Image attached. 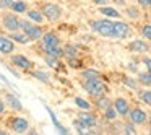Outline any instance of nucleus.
I'll use <instances>...</instances> for the list:
<instances>
[{
	"label": "nucleus",
	"mask_w": 151,
	"mask_h": 135,
	"mask_svg": "<svg viewBox=\"0 0 151 135\" xmlns=\"http://www.w3.org/2000/svg\"><path fill=\"white\" fill-rule=\"evenodd\" d=\"M114 108H115V111H117L120 116L128 114V111H130L128 101H127V99H124V98H117V99H115V101H114Z\"/></svg>",
	"instance_id": "nucleus-12"
},
{
	"label": "nucleus",
	"mask_w": 151,
	"mask_h": 135,
	"mask_svg": "<svg viewBox=\"0 0 151 135\" xmlns=\"http://www.w3.org/2000/svg\"><path fill=\"white\" fill-rule=\"evenodd\" d=\"M93 2H94L96 5H104L106 2H107V0H93Z\"/></svg>",
	"instance_id": "nucleus-39"
},
{
	"label": "nucleus",
	"mask_w": 151,
	"mask_h": 135,
	"mask_svg": "<svg viewBox=\"0 0 151 135\" xmlns=\"http://www.w3.org/2000/svg\"><path fill=\"white\" fill-rule=\"evenodd\" d=\"M59 46H60V39H59V36H57L55 33H52V31L44 33L42 39H41V49L44 51V54L49 52V51H52L54 47H59Z\"/></svg>",
	"instance_id": "nucleus-6"
},
{
	"label": "nucleus",
	"mask_w": 151,
	"mask_h": 135,
	"mask_svg": "<svg viewBox=\"0 0 151 135\" xmlns=\"http://www.w3.org/2000/svg\"><path fill=\"white\" fill-rule=\"evenodd\" d=\"M138 80H140L141 85H151V73H140L138 75Z\"/></svg>",
	"instance_id": "nucleus-28"
},
{
	"label": "nucleus",
	"mask_w": 151,
	"mask_h": 135,
	"mask_svg": "<svg viewBox=\"0 0 151 135\" xmlns=\"http://www.w3.org/2000/svg\"><path fill=\"white\" fill-rule=\"evenodd\" d=\"M104 114H106V117H107V119H115V116H117L119 112L115 111L114 106H111L109 109H106V111H104Z\"/></svg>",
	"instance_id": "nucleus-32"
},
{
	"label": "nucleus",
	"mask_w": 151,
	"mask_h": 135,
	"mask_svg": "<svg viewBox=\"0 0 151 135\" xmlns=\"http://www.w3.org/2000/svg\"><path fill=\"white\" fill-rule=\"evenodd\" d=\"M12 12H13V13H26L28 12V2L26 0H15V4L12 5Z\"/></svg>",
	"instance_id": "nucleus-16"
},
{
	"label": "nucleus",
	"mask_w": 151,
	"mask_h": 135,
	"mask_svg": "<svg viewBox=\"0 0 151 135\" xmlns=\"http://www.w3.org/2000/svg\"><path fill=\"white\" fill-rule=\"evenodd\" d=\"M83 88H85L86 93H89L94 98H99V96H104L107 93V86L101 82L99 78H88L83 82Z\"/></svg>",
	"instance_id": "nucleus-1"
},
{
	"label": "nucleus",
	"mask_w": 151,
	"mask_h": 135,
	"mask_svg": "<svg viewBox=\"0 0 151 135\" xmlns=\"http://www.w3.org/2000/svg\"><path fill=\"white\" fill-rule=\"evenodd\" d=\"M125 13H127L128 18H133V20L140 17V10H138V8H135V7H128L127 10H125Z\"/></svg>",
	"instance_id": "nucleus-29"
},
{
	"label": "nucleus",
	"mask_w": 151,
	"mask_h": 135,
	"mask_svg": "<svg viewBox=\"0 0 151 135\" xmlns=\"http://www.w3.org/2000/svg\"><path fill=\"white\" fill-rule=\"evenodd\" d=\"M10 60L17 69H21V70H33L34 67V64L24 56H21V54H10Z\"/></svg>",
	"instance_id": "nucleus-7"
},
{
	"label": "nucleus",
	"mask_w": 151,
	"mask_h": 135,
	"mask_svg": "<svg viewBox=\"0 0 151 135\" xmlns=\"http://www.w3.org/2000/svg\"><path fill=\"white\" fill-rule=\"evenodd\" d=\"M63 51H65V56L68 57V59H75V57H78V49H76L75 46H67Z\"/></svg>",
	"instance_id": "nucleus-24"
},
{
	"label": "nucleus",
	"mask_w": 151,
	"mask_h": 135,
	"mask_svg": "<svg viewBox=\"0 0 151 135\" xmlns=\"http://www.w3.org/2000/svg\"><path fill=\"white\" fill-rule=\"evenodd\" d=\"M137 2L141 5V7H148V5H151V0H137Z\"/></svg>",
	"instance_id": "nucleus-38"
},
{
	"label": "nucleus",
	"mask_w": 151,
	"mask_h": 135,
	"mask_svg": "<svg viewBox=\"0 0 151 135\" xmlns=\"http://www.w3.org/2000/svg\"><path fill=\"white\" fill-rule=\"evenodd\" d=\"M143 64H145V65H146L148 72L151 73V59H150V57H145V59H143Z\"/></svg>",
	"instance_id": "nucleus-36"
},
{
	"label": "nucleus",
	"mask_w": 151,
	"mask_h": 135,
	"mask_svg": "<svg viewBox=\"0 0 151 135\" xmlns=\"http://www.w3.org/2000/svg\"><path fill=\"white\" fill-rule=\"evenodd\" d=\"M31 75H33L36 80H39V82H42V83H49V82H50V77H49V73L42 72V70H33V72H31Z\"/></svg>",
	"instance_id": "nucleus-21"
},
{
	"label": "nucleus",
	"mask_w": 151,
	"mask_h": 135,
	"mask_svg": "<svg viewBox=\"0 0 151 135\" xmlns=\"http://www.w3.org/2000/svg\"><path fill=\"white\" fill-rule=\"evenodd\" d=\"M141 34H143L146 39L151 41V25H145V26L141 28Z\"/></svg>",
	"instance_id": "nucleus-33"
},
{
	"label": "nucleus",
	"mask_w": 151,
	"mask_h": 135,
	"mask_svg": "<svg viewBox=\"0 0 151 135\" xmlns=\"http://www.w3.org/2000/svg\"><path fill=\"white\" fill-rule=\"evenodd\" d=\"M46 111L49 112V116H50V119H52V122H54V125H55V129H57V130H59L60 134H68V130H67L65 127H62V125H60V122L57 121L55 114H54V112H52V109H50L49 106H46Z\"/></svg>",
	"instance_id": "nucleus-20"
},
{
	"label": "nucleus",
	"mask_w": 151,
	"mask_h": 135,
	"mask_svg": "<svg viewBox=\"0 0 151 135\" xmlns=\"http://www.w3.org/2000/svg\"><path fill=\"white\" fill-rule=\"evenodd\" d=\"M125 134L133 135V134H137V130H135V127H133L132 124H127V125H125Z\"/></svg>",
	"instance_id": "nucleus-34"
},
{
	"label": "nucleus",
	"mask_w": 151,
	"mask_h": 135,
	"mask_svg": "<svg viewBox=\"0 0 151 135\" xmlns=\"http://www.w3.org/2000/svg\"><path fill=\"white\" fill-rule=\"evenodd\" d=\"M78 121H81L88 129H91V127H94V125H96V116L91 114V112H80V114H78Z\"/></svg>",
	"instance_id": "nucleus-13"
},
{
	"label": "nucleus",
	"mask_w": 151,
	"mask_h": 135,
	"mask_svg": "<svg viewBox=\"0 0 151 135\" xmlns=\"http://www.w3.org/2000/svg\"><path fill=\"white\" fill-rule=\"evenodd\" d=\"M21 30H23L33 41H41V39H42V36H44L42 28H39V23H37V25H33L31 21L21 20Z\"/></svg>",
	"instance_id": "nucleus-5"
},
{
	"label": "nucleus",
	"mask_w": 151,
	"mask_h": 135,
	"mask_svg": "<svg viewBox=\"0 0 151 135\" xmlns=\"http://www.w3.org/2000/svg\"><path fill=\"white\" fill-rule=\"evenodd\" d=\"M15 51V43L12 38H7V36H0V54H13Z\"/></svg>",
	"instance_id": "nucleus-10"
},
{
	"label": "nucleus",
	"mask_w": 151,
	"mask_h": 135,
	"mask_svg": "<svg viewBox=\"0 0 151 135\" xmlns=\"http://www.w3.org/2000/svg\"><path fill=\"white\" fill-rule=\"evenodd\" d=\"M150 134H151V127H150Z\"/></svg>",
	"instance_id": "nucleus-42"
},
{
	"label": "nucleus",
	"mask_w": 151,
	"mask_h": 135,
	"mask_svg": "<svg viewBox=\"0 0 151 135\" xmlns=\"http://www.w3.org/2000/svg\"><path fill=\"white\" fill-rule=\"evenodd\" d=\"M128 49L133 51V52H146V51L150 49V46H148L145 41L135 39V41H132V43L128 44Z\"/></svg>",
	"instance_id": "nucleus-15"
},
{
	"label": "nucleus",
	"mask_w": 151,
	"mask_h": 135,
	"mask_svg": "<svg viewBox=\"0 0 151 135\" xmlns=\"http://www.w3.org/2000/svg\"><path fill=\"white\" fill-rule=\"evenodd\" d=\"M140 99L143 103H146L148 106H151V90L150 91H141L140 93Z\"/></svg>",
	"instance_id": "nucleus-30"
},
{
	"label": "nucleus",
	"mask_w": 151,
	"mask_h": 135,
	"mask_svg": "<svg viewBox=\"0 0 151 135\" xmlns=\"http://www.w3.org/2000/svg\"><path fill=\"white\" fill-rule=\"evenodd\" d=\"M13 4H15V0H0V8L2 10H12Z\"/></svg>",
	"instance_id": "nucleus-31"
},
{
	"label": "nucleus",
	"mask_w": 151,
	"mask_h": 135,
	"mask_svg": "<svg viewBox=\"0 0 151 135\" xmlns=\"http://www.w3.org/2000/svg\"><path fill=\"white\" fill-rule=\"evenodd\" d=\"M5 103H7V104L10 106L13 111H23V106H21V103L18 101L17 98H13L12 95H7V96H5Z\"/></svg>",
	"instance_id": "nucleus-18"
},
{
	"label": "nucleus",
	"mask_w": 151,
	"mask_h": 135,
	"mask_svg": "<svg viewBox=\"0 0 151 135\" xmlns=\"http://www.w3.org/2000/svg\"><path fill=\"white\" fill-rule=\"evenodd\" d=\"M124 82H125V85H127V86H130V88H133V90L137 88V83H135L132 78H125Z\"/></svg>",
	"instance_id": "nucleus-35"
},
{
	"label": "nucleus",
	"mask_w": 151,
	"mask_h": 135,
	"mask_svg": "<svg viewBox=\"0 0 151 135\" xmlns=\"http://www.w3.org/2000/svg\"><path fill=\"white\" fill-rule=\"evenodd\" d=\"M2 25H4V28L7 31H10V33L21 30V20L17 17V15H13V12L4 13V17H2Z\"/></svg>",
	"instance_id": "nucleus-4"
},
{
	"label": "nucleus",
	"mask_w": 151,
	"mask_h": 135,
	"mask_svg": "<svg viewBox=\"0 0 151 135\" xmlns=\"http://www.w3.org/2000/svg\"><path fill=\"white\" fill-rule=\"evenodd\" d=\"M75 104L78 106L80 109H85V111H89V109H91V104H89L88 101H85V99H81V98H75Z\"/></svg>",
	"instance_id": "nucleus-25"
},
{
	"label": "nucleus",
	"mask_w": 151,
	"mask_h": 135,
	"mask_svg": "<svg viewBox=\"0 0 151 135\" xmlns=\"http://www.w3.org/2000/svg\"><path fill=\"white\" fill-rule=\"evenodd\" d=\"M91 28L104 38H114V21L111 20H96L91 21Z\"/></svg>",
	"instance_id": "nucleus-2"
},
{
	"label": "nucleus",
	"mask_w": 151,
	"mask_h": 135,
	"mask_svg": "<svg viewBox=\"0 0 151 135\" xmlns=\"http://www.w3.org/2000/svg\"><path fill=\"white\" fill-rule=\"evenodd\" d=\"M44 60H46V64L49 67H57L59 65V57H54V56H50V54H44Z\"/></svg>",
	"instance_id": "nucleus-23"
},
{
	"label": "nucleus",
	"mask_w": 151,
	"mask_h": 135,
	"mask_svg": "<svg viewBox=\"0 0 151 135\" xmlns=\"http://www.w3.org/2000/svg\"><path fill=\"white\" fill-rule=\"evenodd\" d=\"M96 106H98V109H101V111H106V109H109L112 106V103H111V99L104 95V96L96 98Z\"/></svg>",
	"instance_id": "nucleus-19"
},
{
	"label": "nucleus",
	"mask_w": 151,
	"mask_h": 135,
	"mask_svg": "<svg viewBox=\"0 0 151 135\" xmlns=\"http://www.w3.org/2000/svg\"><path fill=\"white\" fill-rule=\"evenodd\" d=\"M73 125H75V129L78 130V134H89V132H88V127H86V125L83 124L81 121H75V122H73Z\"/></svg>",
	"instance_id": "nucleus-27"
},
{
	"label": "nucleus",
	"mask_w": 151,
	"mask_h": 135,
	"mask_svg": "<svg viewBox=\"0 0 151 135\" xmlns=\"http://www.w3.org/2000/svg\"><path fill=\"white\" fill-rule=\"evenodd\" d=\"M5 106H7V103H5V99H0V116L5 112Z\"/></svg>",
	"instance_id": "nucleus-37"
},
{
	"label": "nucleus",
	"mask_w": 151,
	"mask_h": 135,
	"mask_svg": "<svg viewBox=\"0 0 151 135\" xmlns=\"http://www.w3.org/2000/svg\"><path fill=\"white\" fill-rule=\"evenodd\" d=\"M130 34V26L124 21H115L114 23V38L117 39H124Z\"/></svg>",
	"instance_id": "nucleus-9"
},
{
	"label": "nucleus",
	"mask_w": 151,
	"mask_h": 135,
	"mask_svg": "<svg viewBox=\"0 0 151 135\" xmlns=\"http://www.w3.org/2000/svg\"><path fill=\"white\" fill-rule=\"evenodd\" d=\"M41 12H42V15L46 17V20L50 21V23L59 21L60 17H62V8H60L57 4H52V2L41 5Z\"/></svg>",
	"instance_id": "nucleus-3"
},
{
	"label": "nucleus",
	"mask_w": 151,
	"mask_h": 135,
	"mask_svg": "<svg viewBox=\"0 0 151 135\" xmlns=\"http://www.w3.org/2000/svg\"><path fill=\"white\" fill-rule=\"evenodd\" d=\"M10 127L17 134H24V132L29 130V122L26 117H13V121L10 122Z\"/></svg>",
	"instance_id": "nucleus-8"
},
{
	"label": "nucleus",
	"mask_w": 151,
	"mask_h": 135,
	"mask_svg": "<svg viewBox=\"0 0 151 135\" xmlns=\"http://www.w3.org/2000/svg\"><path fill=\"white\" fill-rule=\"evenodd\" d=\"M28 18H29L31 21H34V23H42L44 20H46V17L42 15V12L41 10H28Z\"/></svg>",
	"instance_id": "nucleus-17"
},
{
	"label": "nucleus",
	"mask_w": 151,
	"mask_h": 135,
	"mask_svg": "<svg viewBox=\"0 0 151 135\" xmlns=\"http://www.w3.org/2000/svg\"><path fill=\"white\" fill-rule=\"evenodd\" d=\"M115 4H119V5H124V0H115Z\"/></svg>",
	"instance_id": "nucleus-41"
},
{
	"label": "nucleus",
	"mask_w": 151,
	"mask_h": 135,
	"mask_svg": "<svg viewBox=\"0 0 151 135\" xmlns=\"http://www.w3.org/2000/svg\"><path fill=\"white\" fill-rule=\"evenodd\" d=\"M99 12H101L102 15H106L107 18H119V17H120V13H119L115 8H111V7H101V8H99Z\"/></svg>",
	"instance_id": "nucleus-22"
},
{
	"label": "nucleus",
	"mask_w": 151,
	"mask_h": 135,
	"mask_svg": "<svg viewBox=\"0 0 151 135\" xmlns=\"http://www.w3.org/2000/svg\"><path fill=\"white\" fill-rule=\"evenodd\" d=\"M148 121V116L143 109L135 108L133 111H130V122L132 124H145Z\"/></svg>",
	"instance_id": "nucleus-11"
},
{
	"label": "nucleus",
	"mask_w": 151,
	"mask_h": 135,
	"mask_svg": "<svg viewBox=\"0 0 151 135\" xmlns=\"http://www.w3.org/2000/svg\"><path fill=\"white\" fill-rule=\"evenodd\" d=\"M10 38L13 41H17L18 44H29L31 41H33L24 31H21V33L20 31H13V33H10Z\"/></svg>",
	"instance_id": "nucleus-14"
},
{
	"label": "nucleus",
	"mask_w": 151,
	"mask_h": 135,
	"mask_svg": "<svg viewBox=\"0 0 151 135\" xmlns=\"http://www.w3.org/2000/svg\"><path fill=\"white\" fill-rule=\"evenodd\" d=\"M128 69H130L132 72H137V65H135V64H128Z\"/></svg>",
	"instance_id": "nucleus-40"
},
{
	"label": "nucleus",
	"mask_w": 151,
	"mask_h": 135,
	"mask_svg": "<svg viewBox=\"0 0 151 135\" xmlns=\"http://www.w3.org/2000/svg\"><path fill=\"white\" fill-rule=\"evenodd\" d=\"M83 78L85 80H88V78H99V73L96 72V70H93V69H88V70H83Z\"/></svg>",
	"instance_id": "nucleus-26"
}]
</instances>
